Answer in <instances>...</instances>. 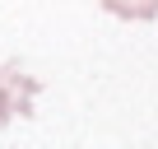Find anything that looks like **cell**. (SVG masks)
I'll list each match as a JSON object with an SVG mask.
<instances>
[{
    "instance_id": "6da1fadb",
    "label": "cell",
    "mask_w": 158,
    "mask_h": 149,
    "mask_svg": "<svg viewBox=\"0 0 158 149\" xmlns=\"http://www.w3.org/2000/svg\"><path fill=\"white\" fill-rule=\"evenodd\" d=\"M33 79H19V70H0V126H5L14 112L33 107Z\"/></svg>"
},
{
    "instance_id": "7a4b0ae2",
    "label": "cell",
    "mask_w": 158,
    "mask_h": 149,
    "mask_svg": "<svg viewBox=\"0 0 158 149\" xmlns=\"http://www.w3.org/2000/svg\"><path fill=\"white\" fill-rule=\"evenodd\" d=\"M102 10H107V14H116V19L149 23V19H158V0H102Z\"/></svg>"
}]
</instances>
